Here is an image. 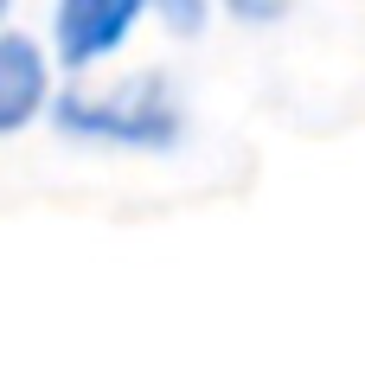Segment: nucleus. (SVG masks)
I'll return each mask as SVG.
<instances>
[{
	"label": "nucleus",
	"instance_id": "f257e3e1",
	"mask_svg": "<svg viewBox=\"0 0 365 365\" xmlns=\"http://www.w3.org/2000/svg\"><path fill=\"white\" fill-rule=\"evenodd\" d=\"M58 128L64 135H83V141H109V148H173L180 141V109L167 96L160 77H135L128 90L115 96H58Z\"/></svg>",
	"mask_w": 365,
	"mask_h": 365
},
{
	"label": "nucleus",
	"instance_id": "f03ea898",
	"mask_svg": "<svg viewBox=\"0 0 365 365\" xmlns=\"http://www.w3.org/2000/svg\"><path fill=\"white\" fill-rule=\"evenodd\" d=\"M148 13V0H58V58L64 64H103L109 51H122V38L135 32V19Z\"/></svg>",
	"mask_w": 365,
	"mask_h": 365
},
{
	"label": "nucleus",
	"instance_id": "39448f33",
	"mask_svg": "<svg viewBox=\"0 0 365 365\" xmlns=\"http://www.w3.org/2000/svg\"><path fill=\"white\" fill-rule=\"evenodd\" d=\"M154 6H160V13H167L180 32H192V26L205 19V0H154Z\"/></svg>",
	"mask_w": 365,
	"mask_h": 365
},
{
	"label": "nucleus",
	"instance_id": "7ed1b4c3",
	"mask_svg": "<svg viewBox=\"0 0 365 365\" xmlns=\"http://www.w3.org/2000/svg\"><path fill=\"white\" fill-rule=\"evenodd\" d=\"M45 103V58L26 32H6L0 38V128H26Z\"/></svg>",
	"mask_w": 365,
	"mask_h": 365
},
{
	"label": "nucleus",
	"instance_id": "20e7f679",
	"mask_svg": "<svg viewBox=\"0 0 365 365\" xmlns=\"http://www.w3.org/2000/svg\"><path fill=\"white\" fill-rule=\"evenodd\" d=\"M225 6H231L237 19H250V26H269V19H282L295 0H225Z\"/></svg>",
	"mask_w": 365,
	"mask_h": 365
}]
</instances>
